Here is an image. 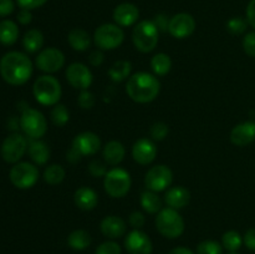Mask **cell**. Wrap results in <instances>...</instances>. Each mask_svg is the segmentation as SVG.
Here are the masks:
<instances>
[{
    "label": "cell",
    "mask_w": 255,
    "mask_h": 254,
    "mask_svg": "<svg viewBox=\"0 0 255 254\" xmlns=\"http://www.w3.org/2000/svg\"><path fill=\"white\" fill-rule=\"evenodd\" d=\"M67 244L74 251H85L91 244V236L85 229H76L69 234Z\"/></svg>",
    "instance_id": "29"
},
{
    "label": "cell",
    "mask_w": 255,
    "mask_h": 254,
    "mask_svg": "<svg viewBox=\"0 0 255 254\" xmlns=\"http://www.w3.org/2000/svg\"><path fill=\"white\" fill-rule=\"evenodd\" d=\"M159 39V30L153 21L143 20L134 26L132 41L138 51L147 54L156 49Z\"/></svg>",
    "instance_id": "5"
},
{
    "label": "cell",
    "mask_w": 255,
    "mask_h": 254,
    "mask_svg": "<svg viewBox=\"0 0 255 254\" xmlns=\"http://www.w3.org/2000/svg\"><path fill=\"white\" fill-rule=\"evenodd\" d=\"M255 141V121H244L236 125L231 131V142L238 147H244Z\"/></svg>",
    "instance_id": "18"
},
{
    "label": "cell",
    "mask_w": 255,
    "mask_h": 254,
    "mask_svg": "<svg viewBox=\"0 0 255 254\" xmlns=\"http://www.w3.org/2000/svg\"><path fill=\"white\" fill-rule=\"evenodd\" d=\"M243 50L248 56L255 57V31L248 32L243 39Z\"/></svg>",
    "instance_id": "41"
},
{
    "label": "cell",
    "mask_w": 255,
    "mask_h": 254,
    "mask_svg": "<svg viewBox=\"0 0 255 254\" xmlns=\"http://www.w3.org/2000/svg\"><path fill=\"white\" fill-rule=\"evenodd\" d=\"M9 178L16 188L29 189L39 181V169L30 162H19L10 169Z\"/></svg>",
    "instance_id": "9"
},
{
    "label": "cell",
    "mask_w": 255,
    "mask_h": 254,
    "mask_svg": "<svg viewBox=\"0 0 255 254\" xmlns=\"http://www.w3.org/2000/svg\"><path fill=\"white\" fill-rule=\"evenodd\" d=\"M104 60H105V55H104V52H102V50H100V49L92 51L89 56L90 65L94 67H97V66H100V65H102Z\"/></svg>",
    "instance_id": "44"
},
{
    "label": "cell",
    "mask_w": 255,
    "mask_h": 254,
    "mask_svg": "<svg viewBox=\"0 0 255 254\" xmlns=\"http://www.w3.org/2000/svg\"><path fill=\"white\" fill-rule=\"evenodd\" d=\"M95 254H121V247L116 242H104L97 247Z\"/></svg>",
    "instance_id": "40"
},
{
    "label": "cell",
    "mask_w": 255,
    "mask_h": 254,
    "mask_svg": "<svg viewBox=\"0 0 255 254\" xmlns=\"http://www.w3.org/2000/svg\"><path fill=\"white\" fill-rule=\"evenodd\" d=\"M139 203L141 207L147 212V213L151 214H157L162 209V199L159 198L158 194L156 192H152L149 189L142 192L141 198H139Z\"/></svg>",
    "instance_id": "27"
},
{
    "label": "cell",
    "mask_w": 255,
    "mask_h": 254,
    "mask_svg": "<svg viewBox=\"0 0 255 254\" xmlns=\"http://www.w3.org/2000/svg\"><path fill=\"white\" fill-rule=\"evenodd\" d=\"M52 124L57 127H64L70 120V112L67 107L62 104H56L51 110L50 114Z\"/></svg>",
    "instance_id": "33"
},
{
    "label": "cell",
    "mask_w": 255,
    "mask_h": 254,
    "mask_svg": "<svg viewBox=\"0 0 255 254\" xmlns=\"http://www.w3.org/2000/svg\"><path fill=\"white\" fill-rule=\"evenodd\" d=\"M138 7L131 2H122L117 5L114 11V20L119 26H132L138 20Z\"/></svg>",
    "instance_id": "19"
},
{
    "label": "cell",
    "mask_w": 255,
    "mask_h": 254,
    "mask_svg": "<svg viewBox=\"0 0 255 254\" xmlns=\"http://www.w3.org/2000/svg\"><path fill=\"white\" fill-rule=\"evenodd\" d=\"M125 40V32L117 24H102L95 30L94 42L100 50H115Z\"/></svg>",
    "instance_id": "8"
},
{
    "label": "cell",
    "mask_w": 255,
    "mask_h": 254,
    "mask_svg": "<svg viewBox=\"0 0 255 254\" xmlns=\"http://www.w3.org/2000/svg\"><path fill=\"white\" fill-rule=\"evenodd\" d=\"M32 94L39 104L44 106H55L61 99L62 89L56 77L51 75H42L35 80Z\"/></svg>",
    "instance_id": "3"
},
{
    "label": "cell",
    "mask_w": 255,
    "mask_h": 254,
    "mask_svg": "<svg viewBox=\"0 0 255 254\" xmlns=\"http://www.w3.org/2000/svg\"><path fill=\"white\" fill-rule=\"evenodd\" d=\"M105 162L110 166H117L124 161L126 156L125 146L119 141H110L105 144L104 152H102Z\"/></svg>",
    "instance_id": "23"
},
{
    "label": "cell",
    "mask_w": 255,
    "mask_h": 254,
    "mask_svg": "<svg viewBox=\"0 0 255 254\" xmlns=\"http://www.w3.org/2000/svg\"><path fill=\"white\" fill-rule=\"evenodd\" d=\"M132 157L138 164L146 166L152 163L157 157V147L149 138H139L132 147Z\"/></svg>",
    "instance_id": "17"
},
{
    "label": "cell",
    "mask_w": 255,
    "mask_h": 254,
    "mask_svg": "<svg viewBox=\"0 0 255 254\" xmlns=\"http://www.w3.org/2000/svg\"><path fill=\"white\" fill-rule=\"evenodd\" d=\"M72 148L76 149L82 157L94 156L101 148V139L94 132H81L75 136L72 141Z\"/></svg>",
    "instance_id": "16"
},
{
    "label": "cell",
    "mask_w": 255,
    "mask_h": 254,
    "mask_svg": "<svg viewBox=\"0 0 255 254\" xmlns=\"http://www.w3.org/2000/svg\"><path fill=\"white\" fill-rule=\"evenodd\" d=\"M31 20H32V15H31V12H30V10H27V9L20 10V12L17 14V21H19L20 24L27 25L31 22Z\"/></svg>",
    "instance_id": "49"
},
{
    "label": "cell",
    "mask_w": 255,
    "mask_h": 254,
    "mask_svg": "<svg viewBox=\"0 0 255 254\" xmlns=\"http://www.w3.org/2000/svg\"><path fill=\"white\" fill-rule=\"evenodd\" d=\"M132 70V64L127 60H119L114 62L109 69V76L114 82H121L129 77Z\"/></svg>",
    "instance_id": "30"
},
{
    "label": "cell",
    "mask_w": 255,
    "mask_h": 254,
    "mask_svg": "<svg viewBox=\"0 0 255 254\" xmlns=\"http://www.w3.org/2000/svg\"><path fill=\"white\" fill-rule=\"evenodd\" d=\"M168 254H194L191 249L186 248V247H177V248H173Z\"/></svg>",
    "instance_id": "51"
},
{
    "label": "cell",
    "mask_w": 255,
    "mask_h": 254,
    "mask_svg": "<svg viewBox=\"0 0 255 254\" xmlns=\"http://www.w3.org/2000/svg\"><path fill=\"white\" fill-rule=\"evenodd\" d=\"M191 201V193L183 186H176L169 188L164 194V202L169 208L182 209Z\"/></svg>",
    "instance_id": "21"
},
{
    "label": "cell",
    "mask_w": 255,
    "mask_h": 254,
    "mask_svg": "<svg viewBox=\"0 0 255 254\" xmlns=\"http://www.w3.org/2000/svg\"><path fill=\"white\" fill-rule=\"evenodd\" d=\"M153 22L156 24V26L158 27L159 31H168V25H169V19L164 14H158L154 17Z\"/></svg>",
    "instance_id": "46"
},
{
    "label": "cell",
    "mask_w": 255,
    "mask_h": 254,
    "mask_svg": "<svg viewBox=\"0 0 255 254\" xmlns=\"http://www.w3.org/2000/svg\"><path fill=\"white\" fill-rule=\"evenodd\" d=\"M67 42L75 51H86L91 45V36L84 29H72L67 35Z\"/></svg>",
    "instance_id": "25"
},
{
    "label": "cell",
    "mask_w": 255,
    "mask_h": 254,
    "mask_svg": "<svg viewBox=\"0 0 255 254\" xmlns=\"http://www.w3.org/2000/svg\"><path fill=\"white\" fill-rule=\"evenodd\" d=\"M102 234L110 239H117L126 233V223L122 218L117 216L105 217L100 224Z\"/></svg>",
    "instance_id": "20"
},
{
    "label": "cell",
    "mask_w": 255,
    "mask_h": 254,
    "mask_svg": "<svg viewBox=\"0 0 255 254\" xmlns=\"http://www.w3.org/2000/svg\"><path fill=\"white\" fill-rule=\"evenodd\" d=\"M42 45H44V35L37 29L29 30L22 37V46L25 51L30 54L40 51L42 49Z\"/></svg>",
    "instance_id": "26"
},
{
    "label": "cell",
    "mask_w": 255,
    "mask_h": 254,
    "mask_svg": "<svg viewBox=\"0 0 255 254\" xmlns=\"http://www.w3.org/2000/svg\"><path fill=\"white\" fill-rule=\"evenodd\" d=\"M128 222L131 224V227H133L134 229H141L144 226V223H146V218H144L143 213H141L138 211H134L129 214Z\"/></svg>",
    "instance_id": "42"
},
{
    "label": "cell",
    "mask_w": 255,
    "mask_h": 254,
    "mask_svg": "<svg viewBox=\"0 0 255 254\" xmlns=\"http://www.w3.org/2000/svg\"><path fill=\"white\" fill-rule=\"evenodd\" d=\"M27 149V141L21 133H11L1 144V157L7 163H17Z\"/></svg>",
    "instance_id": "11"
},
{
    "label": "cell",
    "mask_w": 255,
    "mask_h": 254,
    "mask_svg": "<svg viewBox=\"0 0 255 254\" xmlns=\"http://www.w3.org/2000/svg\"><path fill=\"white\" fill-rule=\"evenodd\" d=\"M66 176V171L60 164H51V166L46 167L44 172V179L47 184L50 186H57L61 183Z\"/></svg>",
    "instance_id": "32"
},
{
    "label": "cell",
    "mask_w": 255,
    "mask_h": 254,
    "mask_svg": "<svg viewBox=\"0 0 255 254\" xmlns=\"http://www.w3.org/2000/svg\"><path fill=\"white\" fill-rule=\"evenodd\" d=\"M227 30L231 32L232 35H241L243 32H246L247 26H248V21L244 20L243 17L241 16H236L232 17L227 21Z\"/></svg>",
    "instance_id": "36"
},
{
    "label": "cell",
    "mask_w": 255,
    "mask_h": 254,
    "mask_svg": "<svg viewBox=\"0 0 255 254\" xmlns=\"http://www.w3.org/2000/svg\"><path fill=\"white\" fill-rule=\"evenodd\" d=\"M243 243L251 251H255V228H251L246 232L243 237Z\"/></svg>",
    "instance_id": "45"
},
{
    "label": "cell",
    "mask_w": 255,
    "mask_h": 254,
    "mask_svg": "<svg viewBox=\"0 0 255 254\" xmlns=\"http://www.w3.org/2000/svg\"><path fill=\"white\" fill-rule=\"evenodd\" d=\"M46 1L47 0H16L17 5H19L21 9H27V10L37 9V7L42 6Z\"/></svg>",
    "instance_id": "43"
},
{
    "label": "cell",
    "mask_w": 255,
    "mask_h": 254,
    "mask_svg": "<svg viewBox=\"0 0 255 254\" xmlns=\"http://www.w3.org/2000/svg\"><path fill=\"white\" fill-rule=\"evenodd\" d=\"M81 157H82L81 154H80L79 152L76 151V149L72 148V147L69 149V151H67L66 159L70 162V163H77V162H79L80 159H81Z\"/></svg>",
    "instance_id": "50"
},
{
    "label": "cell",
    "mask_w": 255,
    "mask_h": 254,
    "mask_svg": "<svg viewBox=\"0 0 255 254\" xmlns=\"http://www.w3.org/2000/svg\"><path fill=\"white\" fill-rule=\"evenodd\" d=\"M173 182V172L166 164H157L148 169L144 176V186L152 192H163Z\"/></svg>",
    "instance_id": "10"
},
{
    "label": "cell",
    "mask_w": 255,
    "mask_h": 254,
    "mask_svg": "<svg viewBox=\"0 0 255 254\" xmlns=\"http://www.w3.org/2000/svg\"><path fill=\"white\" fill-rule=\"evenodd\" d=\"M89 172L95 178H100V177L106 176V173L109 171H107L106 164L104 162L100 161V159H92L89 163Z\"/></svg>",
    "instance_id": "39"
},
{
    "label": "cell",
    "mask_w": 255,
    "mask_h": 254,
    "mask_svg": "<svg viewBox=\"0 0 255 254\" xmlns=\"http://www.w3.org/2000/svg\"><path fill=\"white\" fill-rule=\"evenodd\" d=\"M77 104L81 109L84 110H90L95 106L96 104V99H95V95L92 94L89 90H82L80 92L79 97H77Z\"/></svg>",
    "instance_id": "38"
},
{
    "label": "cell",
    "mask_w": 255,
    "mask_h": 254,
    "mask_svg": "<svg viewBox=\"0 0 255 254\" xmlns=\"http://www.w3.org/2000/svg\"><path fill=\"white\" fill-rule=\"evenodd\" d=\"M169 132V127L166 122H154L153 125L149 128V134H151L152 139L153 141H163L164 138L167 137Z\"/></svg>",
    "instance_id": "37"
},
{
    "label": "cell",
    "mask_w": 255,
    "mask_h": 254,
    "mask_svg": "<svg viewBox=\"0 0 255 254\" xmlns=\"http://www.w3.org/2000/svg\"><path fill=\"white\" fill-rule=\"evenodd\" d=\"M36 67L46 74H54L61 70L65 65V55L56 47H47L41 50L35 60Z\"/></svg>",
    "instance_id": "12"
},
{
    "label": "cell",
    "mask_w": 255,
    "mask_h": 254,
    "mask_svg": "<svg viewBox=\"0 0 255 254\" xmlns=\"http://www.w3.org/2000/svg\"><path fill=\"white\" fill-rule=\"evenodd\" d=\"M247 21L255 29V0H252L247 6Z\"/></svg>",
    "instance_id": "48"
},
{
    "label": "cell",
    "mask_w": 255,
    "mask_h": 254,
    "mask_svg": "<svg viewBox=\"0 0 255 254\" xmlns=\"http://www.w3.org/2000/svg\"><path fill=\"white\" fill-rule=\"evenodd\" d=\"M228 254H238V253H237V252H229Z\"/></svg>",
    "instance_id": "52"
},
{
    "label": "cell",
    "mask_w": 255,
    "mask_h": 254,
    "mask_svg": "<svg viewBox=\"0 0 255 254\" xmlns=\"http://www.w3.org/2000/svg\"><path fill=\"white\" fill-rule=\"evenodd\" d=\"M74 202L77 208L81 211H92L99 203V196L90 187H80L75 191Z\"/></svg>",
    "instance_id": "22"
},
{
    "label": "cell",
    "mask_w": 255,
    "mask_h": 254,
    "mask_svg": "<svg viewBox=\"0 0 255 254\" xmlns=\"http://www.w3.org/2000/svg\"><path fill=\"white\" fill-rule=\"evenodd\" d=\"M156 228L166 238L176 239L183 234L184 221L177 209L162 208L157 213Z\"/></svg>",
    "instance_id": "4"
},
{
    "label": "cell",
    "mask_w": 255,
    "mask_h": 254,
    "mask_svg": "<svg viewBox=\"0 0 255 254\" xmlns=\"http://www.w3.org/2000/svg\"><path fill=\"white\" fill-rule=\"evenodd\" d=\"M66 80L74 89L87 90L94 81V76L89 67L82 62H74L66 69Z\"/></svg>",
    "instance_id": "13"
},
{
    "label": "cell",
    "mask_w": 255,
    "mask_h": 254,
    "mask_svg": "<svg viewBox=\"0 0 255 254\" xmlns=\"http://www.w3.org/2000/svg\"><path fill=\"white\" fill-rule=\"evenodd\" d=\"M19 37V27L12 20H2L0 22V42L2 45H12Z\"/></svg>",
    "instance_id": "28"
},
{
    "label": "cell",
    "mask_w": 255,
    "mask_h": 254,
    "mask_svg": "<svg viewBox=\"0 0 255 254\" xmlns=\"http://www.w3.org/2000/svg\"><path fill=\"white\" fill-rule=\"evenodd\" d=\"M196 30V20L191 14L179 12L169 19L168 32L176 39H186Z\"/></svg>",
    "instance_id": "14"
},
{
    "label": "cell",
    "mask_w": 255,
    "mask_h": 254,
    "mask_svg": "<svg viewBox=\"0 0 255 254\" xmlns=\"http://www.w3.org/2000/svg\"><path fill=\"white\" fill-rule=\"evenodd\" d=\"M27 153L30 158L37 166L46 164L50 159V148L41 139H32L27 147Z\"/></svg>",
    "instance_id": "24"
},
{
    "label": "cell",
    "mask_w": 255,
    "mask_h": 254,
    "mask_svg": "<svg viewBox=\"0 0 255 254\" xmlns=\"http://www.w3.org/2000/svg\"><path fill=\"white\" fill-rule=\"evenodd\" d=\"M14 1L12 0H0V16H7L14 11Z\"/></svg>",
    "instance_id": "47"
},
{
    "label": "cell",
    "mask_w": 255,
    "mask_h": 254,
    "mask_svg": "<svg viewBox=\"0 0 255 254\" xmlns=\"http://www.w3.org/2000/svg\"><path fill=\"white\" fill-rule=\"evenodd\" d=\"M32 74V62L26 54L10 51L0 60V75L7 84L20 86L27 82Z\"/></svg>",
    "instance_id": "1"
},
{
    "label": "cell",
    "mask_w": 255,
    "mask_h": 254,
    "mask_svg": "<svg viewBox=\"0 0 255 254\" xmlns=\"http://www.w3.org/2000/svg\"><path fill=\"white\" fill-rule=\"evenodd\" d=\"M19 124L25 136L31 139H40L47 131L46 119L36 109H25L20 116Z\"/></svg>",
    "instance_id": "7"
},
{
    "label": "cell",
    "mask_w": 255,
    "mask_h": 254,
    "mask_svg": "<svg viewBox=\"0 0 255 254\" xmlns=\"http://www.w3.org/2000/svg\"><path fill=\"white\" fill-rule=\"evenodd\" d=\"M161 91V82L156 75L149 72H137L128 77L126 92L132 101L137 104H148L157 99Z\"/></svg>",
    "instance_id": "2"
},
{
    "label": "cell",
    "mask_w": 255,
    "mask_h": 254,
    "mask_svg": "<svg viewBox=\"0 0 255 254\" xmlns=\"http://www.w3.org/2000/svg\"><path fill=\"white\" fill-rule=\"evenodd\" d=\"M125 248L129 254H152V241L144 232L133 229L125 239Z\"/></svg>",
    "instance_id": "15"
},
{
    "label": "cell",
    "mask_w": 255,
    "mask_h": 254,
    "mask_svg": "<svg viewBox=\"0 0 255 254\" xmlns=\"http://www.w3.org/2000/svg\"><path fill=\"white\" fill-rule=\"evenodd\" d=\"M223 253V246L217 241H203L197 246V254H222Z\"/></svg>",
    "instance_id": "35"
},
{
    "label": "cell",
    "mask_w": 255,
    "mask_h": 254,
    "mask_svg": "<svg viewBox=\"0 0 255 254\" xmlns=\"http://www.w3.org/2000/svg\"><path fill=\"white\" fill-rule=\"evenodd\" d=\"M131 176L124 168L110 169L104 177V188L112 198H122L131 189Z\"/></svg>",
    "instance_id": "6"
},
{
    "label": "cell",
    "mask_w": 255,
    "mask_h": 254,
    "mask_svg": "<svg viewBox=\"0 0 255 254\" xmlns=\"http://www.w3.org/2000/svg\"><path fill=\"white\" fill-rule=\"evenodd\" d=\"M243 244V238L237 231H228L222 237V246L228 252H237Z\"/></svg>",
    "instance_id": "34"
},
{
    "label": "cell",
    "mask_w": 255,
    "mask_h": 254,
    "mask_svg": "<svg viewBox=\"0 0 255 254\" xmlns=\"http://www.w3.org/2000/svg\"><path fill=\"white\" fill-rule=\"evenodd\" d=\"M151 69L156 76H164L172 69V60L169 55L158 52L151 59Z\"/></svg>",
    "instance_id": "31"
}]
</instances>
